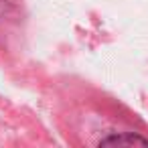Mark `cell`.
I'll list each match as a JSON object with an SVG mask.
<instances>
[{
	"label": "cell",
	"mask_w": 148,
	"mask_h": 148,
	"mask_svg": "<svg viewBox=\"0 0 148 148\" xmlns=\"http://www.w3.org/2000/svg\"><path fill=\"white\" fill-rule=\"evenodd\" d=\"M148 146V138L138 134V132H108L97 140V146Z\"/></svg>",
	"instance_id": "obj_1"
}]
</instances>
